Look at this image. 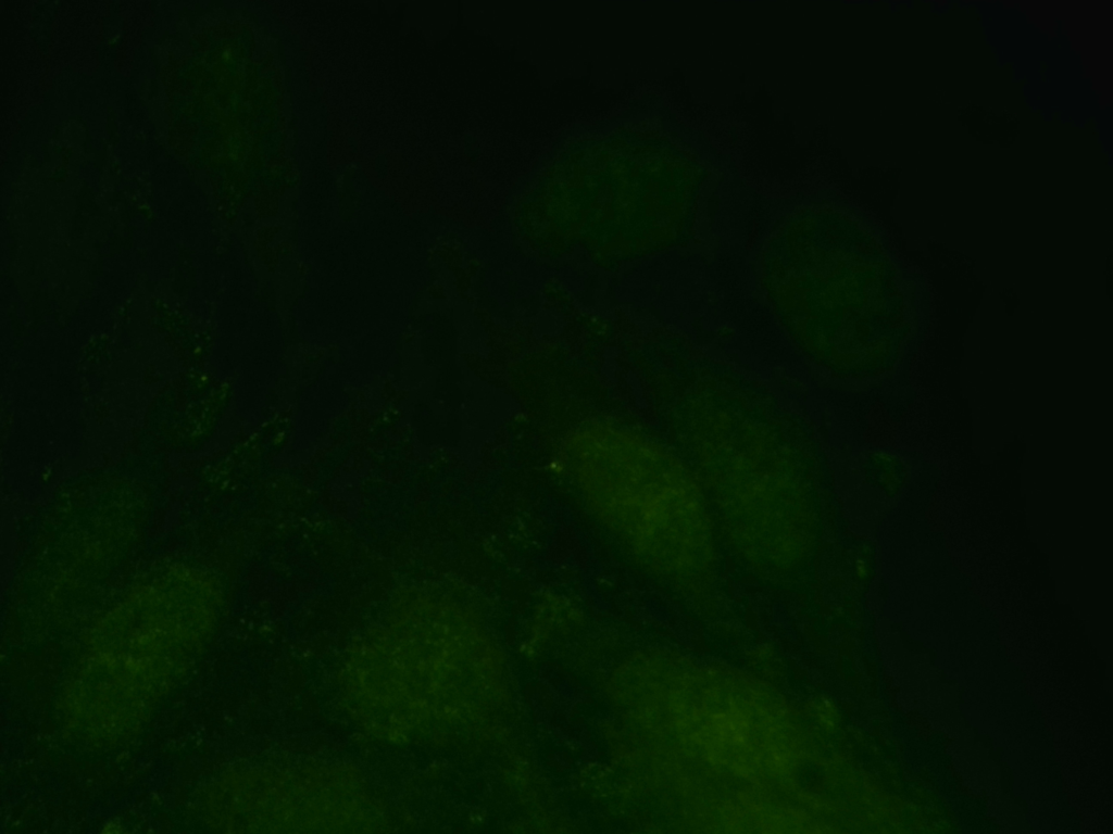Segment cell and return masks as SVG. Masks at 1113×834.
Listing matches in <instances>:
<instances>
[{
	"label": "cell",
	"mask_w": 1113,
	"mask_h": 834,
	"mask_svg": "<svg viewBox=\"0 0 1113 834\" xmlns=\"http://www.w3.org/2000/svg\"><path fill=\"white\" fill-rule=\"evenodd\" d=\"M566 465L599 518L645 564L666 572L709 565V515L691 475L672 455L615 430L579 434Z\"/></svg>",
	"instance_id": "1"
},
{
	"label": "cell",
	"mask_w": 1113,
	"mask_h": 834,
	"mask_svg": "<svg viewBox=\"0 0 1113 834\" xmlns=\"http://www.w3.org/2000/svg\"><path fill=\"white\" fill-rule=\"evenodd\" d=\"M209 618L199 598L174 587L147 590L112 612L71 686L79 722L113 733L140 723L198 655Z\"/></svg>",
	"instance_id": "2"
},
{
	"label": "cell",
	"mask_w": 1113,
	"mask_h": 834,
	"mask_svg": "<svg viewBox=\"0 0 1113 834\" xmlns=\"http://www.w3.org/2000/svg\"><path fill=\"white\" fill-rule=\"evenodd\" d=\"M464 626L400 624L357 645L342 674L353 719L395 742L417 740L451 721L464 681Z\"/></svg>",
	"instance_id": "3"
},
{
	"label": "cell",
	"mask_w": 1113,
	"mask_h": 834,
	"mask_svg": "<svg viewBox=\"0 0 1113 834\" xmlns=\"http://www.w3.org/2000/svg\"><path fill=\"white\" fill-rule=\"evenodd\" d=\"M223 826L239 832H372L386 824L351 768L301 764L245 770L223 780Z\"/></svg>",
	"instance_id": "4"
},
{
	"label": "cell",
	"mask_w": 1113,
	"mask_h": 834,
	"mask_svg": "<svg viewBox=\"0 0 1113 834\" xmlns=\"http://www.w3.org/2000/svg\"><path fill=\"white\" fill-rule=\"evenodd\" d=\"M724 520L743 552L771 565L801 558L813 538V516L792 463L766 445L730 443L701 460Z\"/></svg>",
	"instance_id": "5"
},
{
	"label": "cell",
	"mask_w": 1113,
	"mask_h": 834,
	"mask_svg": "<svg viewBox=\"0 0 1113 834\" xmlns=\"http://www.w3.org/2000/svg\"><path fill=\"white\" fill-rule=\"evenodd\" d=\"M708 702L688 712V730L708 756L742 773L775 764L781 756L775 751L772 718L745 693L717 691Z\"/></svg>",
	"instance_id": "6"
}]
</instances>
